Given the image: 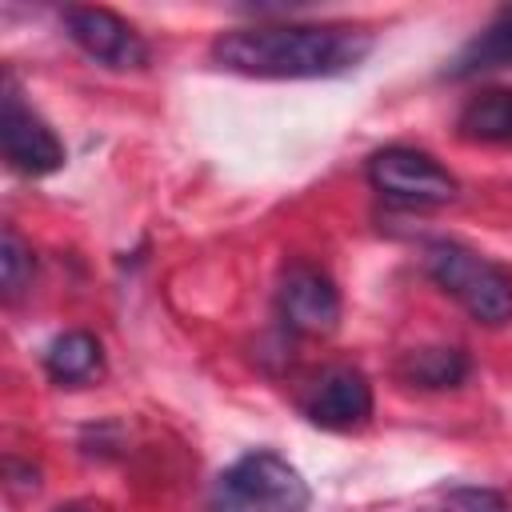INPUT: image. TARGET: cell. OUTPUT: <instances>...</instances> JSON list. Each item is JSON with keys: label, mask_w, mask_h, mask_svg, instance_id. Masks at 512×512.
Masks as SVG:
<instances>
[{"label": "cell", "mask_w": 512, "mask_h": 512, "mask_svg": "<svg viewBox=\"0 0 512 512\" xmlns=\"http://www.w3.org/2000/svg\"><path fill=\"white\" fill-rule=\"evenodd\" d=\"M372 32L352 24H248L212 40V60L260 80H320L356 68Z\"/></svg>", "instance_id": "1"}, {"label": "cell", "mask_w": 512, "mask_h": 512, "mask_svg": "<svg viewBox=\"0 0 512 512\" xmlns=\"http://www.w3.org/2000/svg\"><path fill=\"white\" fill-rule=\"evenodd\" d=\"M424 272L440 292H448L476 324L500 328L512 320V276L488 256L456 240L424 244Z\"/></svg>", "instance_id": "2"}, {"label": "cell", "mask_w": 512, "mask_h": 512, "mask_svg": "<svg viewBox=\"0 0 512 512\" xmlns=\"http://www.w3.org/2000/svg\"><path fill=\"white\" fill-rule=\"evenodd\" d=\"M308 504L312 488L300 468L264 448L228 464L208 492L212 512H308Z\"/></svg>", "instance_id": "3"}, {"label": "cell", "mask_w": 512, "mask_h": 512, "mask_svg": "<svg viewBox=\"0 0 512 512\" xmlns=\"http://www.w3.org/2000/svg\"><path fill=\"white\" fill-rule=\"evenodd\" d=\"M368 180L372 188L392 200V204H404V208H436V204H448L456 196V176L428 152L420 148H404V144H392V148H380L372 160H368Z\"/></svg>", "instance_id": "4"}, {"label": "cell", "mask_w": 512, "mask_h": 512, "mask_svg": "<svg viewBox=\"0 0 512 512\" xmlns=\"http://www.w3.org/2000/svg\"><path fill=\"white\" fill-rule=\"evenodd\" d=\"M60 20H64L68 40H72L84 56H92L96 64L120 68V72L148 64V44H144V36H140L124 16H116L112 8H64Z\"/></svg>", "instance_id": "5"}, {"label": "cell", "mask_w": 512, "mask_h": 512, "mask_svg": "<svg viewBox=\"0 0 512 512\" xmlns=\"http://www.w3.org/2000/svg\"><path fill=\"white\" fill-rule=\"evenodd\" d=\"M280 320L300 336H324L340 324V292L332 276L308 260H296L284 268L276 288Z\"/></svg>", "instance_id": "6"}, {"label": "cell", "mask_w": 512, "mask_h": 512, "mask_svg": "<svg viewBox=\"0 0 512 512\" xmlns=\"http://www.w3.org/2000/svg\"><path fill=\"white\" fill-rule=\"evenodd\" d=\"M300 408L312 424H320L328 432H348L372 416V384L360 368L332 364L312 376V384L300 396Z\"/></svg>", "instance_id": "7"}, {"label": "cell", "mask_w": 512, "mask_h": 512, "mask_svg": "<svg viewBox=\"0 0 512 512\" xmlns=\"http://www.w3.org/2000/svg\"><path fill=\"white\" fill-rule=\"evenodd\" d=\"M0 144H4V160L24 176H48L64 164V144L56 140V132L32 108H24L12 88L0 112Z\"/></svg>", "instance_id": "8"}, {"label": "cell", "mask_w": 512, "mask_h": 512, "mask_svg": "<svg viewBox=\"0 0 512 512\" xmlns=\"http://www.w3.org/2000/svg\"><path fill=\"white\" fill-rule=\"evenodd\" d=\"M400 380L412 384V388H428V392H440V388H456L468 380L472 372V360L464 348H452V344H428V348H412L404 352L400 360Z\"/></svg>", "instance_id": "9"}, {"label": "cell", "mask_w": 512, "mask_h": 512, "mask_svg": "<svg viewBox=\"0 0 512 512\" xmlns=\"http://www.w3.org/2000/svg\"><path fill=\"white\" fill-rule=\"evenodd\" d=\"M44 368H48V376L56 380V384H88V380H96L100 376V368H104V352H100V340L92 336V332H80V328H72V332H60L48 348H44Z\"/></svg>", "instance_id": "10"}, {"label": "cell", "mask_w": 512, "mask_h": 512, "mask_svg": "<svg viewBox=\"0 0 512 512\" xmlns=\"http://www.w3.org/2000/svg\"><path fill=\"white\" fill-rule=\"evenodd\" d=\"M500 68H512V8H500L484 24V32L464 44L448 76H480V72H500Z\"/></svg>", "instance_id": "11"}, {"label": "cell", "mask_w": 512, "mask_h": 512, "mask_svg": "<svg viewBox=\"0 0 512 512\" xmlns=\"http://www.w3.org/2000/svg\"><path fill=\"white\" fill-rule=\"evenodd\" d=\"M464 140H484V144H512V92L508 88H488L472 96L460 108L456 120Z\"/></svg>", "instance_id": "12"}, {"label": "cell", "mask_w": 512, "mask_h": 512, "mask_svg": "<svg viewBox=\"0 0 512 512\" xmlns=\"http://www.w3.org/2000/svg\"><path fill=\"white\" fill-rule=\"evenodd\" d=\"M32 272H36L32 248L16 236V228H4V236H0V284H4V296L16 300L32 284Z\"/></svg>", "instance_id": "13"}, {"label": "cell", "mask_w": 512, "mask_h": 512, "mask_svg": "<svg viewBox=\"0 0 512 512\" xmlns=\"http://www.w3.org/2000/svg\"><path fill=\"white\" fill-rule=\"evenodd\" d=\"M444 512H508V500L496 488L460 484V488L444 492Z\"/></svg>", "instance_id": "14"}, {"label": "cell", "mask_w": 512, "mask_h": 512, "mask_svg": "<svg viewBox=\"0 0 512 512\" xmlns=\"http://www.w3.org/2000/svg\"><path fill=\"white\" fill-rule=\"evenodd\" d=\"M60 512H80V508H76V504H72V508H60Z\"/></svg>", "instance_id": "15"}]
</instances>
